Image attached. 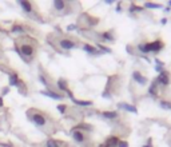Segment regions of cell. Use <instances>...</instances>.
<instances>
[{"label": "cell", "instance_id": "9", "mask_svg": "<svg viewBox=\"0 0 171 147\" xmlns=\"http://www.w3.org/2000/svg\"><path fill=\"white\" fill-rule=\"evenodd\" d=\"M118 107L123 108V110H127V111H130V112H136V108L134 107V106H131V104H127V103H119V104H118Z\"/></svg>", "mask_w": 171, "mask_h": 147}, {"label": "cell", "instance_id": "26", "mask_svg": "<svg viewBox=\"0 0 171 147\" xmlns=\"http://www.w3.org/2000/svg\"><path fill=\"white\" fill-rule=\"evenodd\" d=\"M141 9H142V8H139V7H135V5L132 4V5H131V8H130V11L132 12V11H141Z\"/></svg>", "mask_w": 171, "mask_h": 147}, {"label": "cell", "instance_id": "22", "mask_svg": "<svg viewBox=\"0 0 171 147\" xmlns=\"http://www.w3.org/2000/svg\"><path fill=\"white\" fill-rule=\"evenodd\" d=\"M155 88H157V80H155V82L151 84V87H150V90H148V92H150L151 95H155Z\"/></svg>", "mask_w": 171, "mask_h": 147}, {"label": "cell", "instance_id": "1", "mask_svg": "<svg viewBox=\"0 0 171 147\" xmlns=\"http://www.w3.org/2000/svg\"><path fill=\"white\" fill-rule=\"evenodd\" d=\"M30 118H31V120L35 124H38L39 127H44L46 124H47V119H46V117L42 112H33V114L30 115Z\"/></svg>", "mask_w": 171, "mask_h": 147}, {"label": "cell", "instance_id": "21", "mask_svg": "<svg viewBox=\"0 0 171 147\" xmlns=\"http://www.w3.org/2000/svg\"><path fill=\"white\" fill-rule=\"evenodd\" d=\"M144 7L146 8H160L162 5L160 4H154V3H146Z\"/></svg>", "mask_w": 171, "mask_h": 147}, {"label": "cell", "instance_id": "30", "mask_svg": "<svg viewBox=\"0 0 171 147\" xmlns=\"http://www.w3.org/2000/svg\"><path fill=\"white\" fill-rule=\"evenodd\" d=\"M170 5H171V2H170Z\"/></svg>", "mask_w": 171, "mask_h": 147}, {"label": "cell", "instance_id": "17", "mask_svg": "<svg viewBox=\"0 0 171 147\" xmlns=\"http://www.w3.org/2000/svg\"><path fill=\"white\" fill-rule=\"evenodd\" d=\"M102 37H103L104 40H108V42L114 40V36L111 35V32H103V34H102Z\"/></svg>", "mask_w": 171, "mask_h": 147}, {"label": "cell", "instance_id": "10", "mask_svg": "<svg viewBox=\"0 0 171 147\" xmlns=\"http://www.w3.org/2000/svg\"><path fill=\"white\" fill-rule=\"evenodd\" d=\"M72 138L76 140V142H79V143H82L83 140H84V135H83L80 131H74L72 133Z\"/></svg>", "mask_w": 171, "mask_h": 147}, {"label": "cell", "instance_id": "4", "mask_svg": "<svg viewBox=\"0 0 171 147\" xmlns=\"http://www.w3.org/2000/svg\"><path fill=\"white\" fill-rule=\"evenodd\" d=\"M170 82V74L166 72V71H162L159 74V76H158V83L163 84V86H167Z\"/></svg>", "mask_w": 171, "mask_h": 147}, {"label": "cell", "instance_id": "28", "mask_svg": "<svg viewBox=\"0 0 171 147\" xmlns=\"http://www.w3.org/2000/svg\"><path fill=\"white\" fill-rule=\"evenodd\" d=\"M3 106V98H0V107Z\"/></svg>", "mask_w": 171, "mask_h": 147}, {"label": "cell", "instance_id": "5", "mask_svg": "<svg viewBox=\"0 0 171 147\" xmlns=\"http://www.w3.org/2000/svg\"><path fill=\"white\" fill-rule=\"evenodd\" d=\"M59 46H60V48H63V50H71V48L75 47V43L70 39H60Z\"/></svg>", "mask_w": 171, "mask_h": 147}, {"label": "cell", "instance_id": "12", "mask_svg": "<svg viewBox=\"0 0 171 147\" xmlns=\"http://www.w3.org/2000/svg\"><path fill=\"white\" fill-rule=\"evenodd\" d=\"M42 94H43V95H46V96H49V98H52V99H63V96H62V95L55 94L52 91H42Z\"/></svg>", "mask_w": 171, "mask_h": 147}, {"label": "cell", "instance_id": "27", "mask_svg": "<svg viewBox=\"0 0 171 147\" xmlns=\"http://www.w3.org/2000/svg\"><path fill=\"white\" fill-rule=\"evenodd\" d=\"M67 30H68V31H72V30H75V26H68V27H67Z\"/></svg>", "mask_w": 171, "mask_h": 147}, {"label": "cell", "instance_id": "18", "mask_svg": "<svg viewBox=\"0 0 171 147\" xmlns=\"http://www.w3.org/2000/svg\"><path fill=\"white\" fill-rule=\"evenodd\" d=\"M74 102L76 103V104L79 106H86V107H88V106L92 104V102H84V101H76V99H74Z\"/></svg>", "mask_w": 171, "mask_h": 147}, {"label": "cell", "instance_id": "13", "mask_svg": "<svg viewBox=\"0 0 171 147\" xmlns=\"http://www.w3.org/2000/svg\"><path fill=\"white\" fill-rule=\"evenodd\" d=\"M58 86H59V88H60L62 91H68L67 90V82L64 79H59L58 80Z\"/></svg>", "mask_w": 171, "mask_h": 147}, {"label": "cell", "instance_id": "24", "mask_svg": "<svg viewBox=\"0 0 171 147\" xmlns=\"http://www.w3.org/2000/svg\"><path fill=\"white\" fill-rule=\"evenodd\" d=\"M66 108H67V106H64V104H59L58 106V110H59V112H62V114L66 112Z\"/></svg>", "mask_w": 171, "mask_h": 147}, {"label": "cell", "instance_id": "11", "mask_svg": "<svg viewBox=\"0 0 171 147\" xmlns=\"http://www.w3.org/2000/svg\"><path fill=\"white\" fill-rule=\"evenodd\" d=\"M54 5L58 11H63V9L66 8V2H63V0H55Z\"/></svg>", "mask_w": 171, "mask_h": 147}, {"label": "cell", "instance_id": "19", "mask_svg": "<svg viewBox=\"0 0 171 147\" xmlns=\"http://www.w3.org/2000/svg\"><path fill=\"white\" fill-rule=\"evenodd\" d=\"M103 117L107 119H114V118H116V112H103Z\"/></svg>", "mask_w": 171, "mask_h": 147}, {"label": "cell", "instance_id": "3", "mask_svg": "<svg viewBox=\"0 0 171 147\" xmlns=\"http://www.w3.org/2000/svg\"><path fill=\"white\" fill-rule=\"evenodd\" d=\"M163 48V43L162 42H154V43H148L144 46V52H150V51H160Z\"/></svg>", "mask_w": 171, "mask_h": 147}, {"label": "cell", "instance_id": "20", "mask_svg": "<svg viewBox=\"0 0 171 147\" xmlns=\"http://www.w3.org/2000/svg\"><path fill=\"white\" fill-rule=\"evenodd\" d=\"M160 107L162 108H166V110H171V103L166 102V101H162L160 102Z\"/></svg>", "mask_w": 171, "mask_h": 147}, {"label": "cell", "instance_id": "23", "mask_svg": "<svg viewBox=\"0 0 171 147\" xmlns=\"http://www.w3.org/2000/svg\"><path fill=\"white\" fill-rule=\"evenodd\" d=\"M12 32H14V34H16V32L21 34V32H23V28H21L20 26H17V24H16V26H14V28H12Z\"/></svg>", "mask_w": 171, "mask_h": 147}, {"label": "cell", "instance_id": "29", "mask_svg": "<svg viewBox=\"0 0 171 147\" xmlns=\"http://www.w3.org/2000/svg\"><path fill=\"white\" fill-rule=\"evenodd\" d=\"M143 147H151V146H150V145H147V146H143Z\"/></svg>", "mask_w": 171, "mask_h": 147}, {"label": "cell", "instance_id": "16", "mask_svg": "<svg viewBox=\"0 0 171 147\" xmlns=\"http://www.w3.org/2000/svg\"><path fill=\"white\" fill-rule=\"evenodd\" d=\"M84 51H87V52H90V54H99L98 51L94 48V47H91L90 44H86L84 46Z\"/></svg>", "mask_w": 171, "mask_h": 147}, {"label": "cell", "instance_id": "8", "mask_svg": "<svg viewBox=\"0 0 171 147\" xmlns=\"http://www.w3.org/2000/svg\"><path fill=\"white\" fill-rule=\"evenodd\" d=\"M19 4H20V7L27 12V14H30V12L32 11V5H31V3H30V2H26V0H20Z\"/></svg>", "mask_w": 171, "mask_h": 147}, {"label": "cell", "instance_id": "14", "mask_svg": "<svg viewBox=\"0 0 171 147\" xmlns=\"http://www.w3.org/2000/svg\"><path fill=\"white\" fill-rule=\"evenodd\" d=\"M19 83V76H17V75H11L10 76V84L11 86H16V84Z\"/></svg>", "mask_w": 171, "mask_h": 147}, {"label": "cell", "instance_id": "25", "mask_svg": "<svg viewBox=\"0 0 171 147\" xmlns=\"http://www.w3.org/2000/svg\"><path fill=\"white\" fill-rule=\"evenodd\" d=\"M118 147H128V143L124 142V140H120L119 145H118Z\"/></svg>", "mask_w": 171, "mask_h": 147}, {"label": "cell", "instance_id": "6", "mask_svg": "<svg viewBox=\"0 0 171 147\" xmlns=\"http://www.w3.org/2000/svg\"><path fill=\"white\" fill-rule=\"evenodd\" d=\"M120 140L116 138V136H110V138H107V140H106L104 146L103 147H118V145H119Z\"/></svg>", "mask_w": 171, "mask_h": 147}, {"label": "cell", "instance_id": "7", "mask_svg": "<svg viewBox=\"0 0 171 147\" xmlns=\"http://www.w3.org/2000/svg\"><path fill=\"white\" fill-rule=\"evenodd\" d=\"M132 76H134V80H135V82H138L139 84H146V83H147V78L143 76V75L139 72V71H135V72L132 74Z\"/></svg>", "mask_w": 171, "mask_h": 147}, {"label": "cell", "instance_id": "15", "mask_svg": "<svg viewBox=\"0 0 171 147\" xmlns=\"http://www.w3.org/2000/svg\"><path fill=\"white\" fill-rule=\"evenodd\" d=\"M46 147H60V146H59V143L55 139H48L46 142Z\"/></svg>", "mask_w": 171, "mask_h": 147}, {"label": "cell", "instance_id": "2", "mask_svg": "<svg viewBox=\"0 0 171 147\" xmlns=\"http://www.w3.org/2000/svg\"><path fill=\"white\" fill-rule=\"evenodd\" d=\"M33 52H35V50H33V47L31 44H21L20 54L23 58H32Z\"/></svg>", "mask_w": 171, "mask_h": 147}]
</instances>
